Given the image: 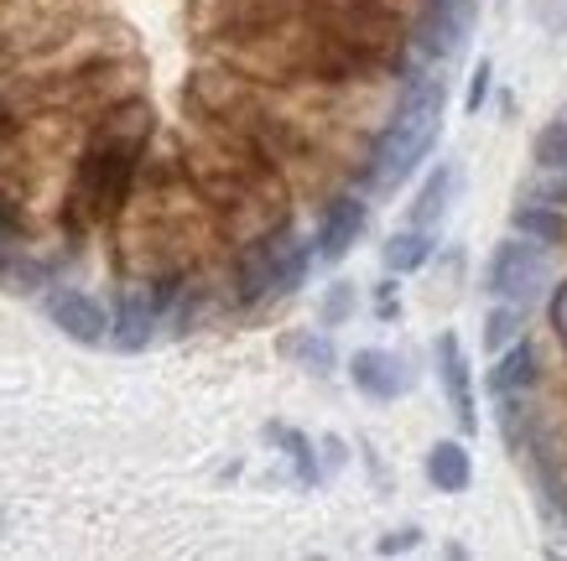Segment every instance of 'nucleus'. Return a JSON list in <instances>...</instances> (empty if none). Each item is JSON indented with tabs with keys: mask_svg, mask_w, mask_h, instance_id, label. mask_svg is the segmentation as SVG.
<instances>
[{
	"mask_svg": "<svg viewBox=\"0 0 567 561\" xmlns=\"http://www.w3.org/2000/svg\"><path fill=\"white\" fill-rule=\"evenodd\" d=\"M121 256L136 281H188L219 245V219L188 183L183 162H152L141 156L136 187L115 214Z\"/></svg>",
	"mask_w": 567,
	"mask_h": 561,
	"instance_id": "1",
	"label": "nucleus"
},
{
	"mask_svg": "<svg viewBox=\"0 0 567 561\" xmlns=\"http://www.w3.org/2000/svg\"><path fill=\"white\" fill-rule=\"evenodd\" d=\"M152 110L146 100L125 94V100L104 104L94 125H89V141L79 162L69 172V187H63V224L69 235H89L100 224H115L121 204L131 198L141 172V156L152 146Z\"/></svg>",
	"mask_w": 567,
	"mask_h": 561,
	"instance_id": "2",
	"label": "nucleus"
},
{
	"mask_svg": "<svg viewBox=\"0 0 567 561\" xmlns=\"http://www.w3.org/2000/svg\"><path fill=\"white\" fill-rule=\"evenodd\" d=\"M188 183L198 187V198L214 208L224 235H235L240 245L271 235L287 224V183L271 156L250 146L240 136L224 131H204V141L183 162Z\"/></svg>",
	"mask_w": 567,
	"mask_h": 561,
	"instance_id": "3",
	"label": "nucleus"
},
{
	"mask_svg": "<svg viewBox=\"0 0 567 561\" xmlns=\"http://www.w3.org/2000/svg\"><path fill=\"white\" fill-rule=\"evenodd\" d=\"M443 104H447V84L437 73H412L401 89L391 125L380 131L375 152H370V187L391 193L416 172V162H427V152L437 146L443 131Z\"/></svg>",
	"mask_w": 567,
	"mask_h": 561,
	"instance_id": "4",
	"label": "nucleus"
},
{
	"mask_svg": "<svg viewBox=\"0 0 567 561\" xmlns=\"http://www.w3.org/2000/svg\"><path fill=\"white\" fill-rule=\"evenodd\" d=\"M308 266H312V245L281 224L271 235H260L245 245L240 256V297L245 302H260V297H292L302 281H308Z\"/></svg>",
	"mask_w": 567,
	"mask_h": 561,
	"instance_id": "5",
	"label": "nucleus"
},
{
	"mask_svg": "<svg viewBox=\"0 0 567 561\" xmlns=\"http://www.w3.org/2000/svg\"><path fill=\"white\" fill-rule=\"evenodd\" d=\"M547 287H551V260L536 239L516 235V239H505V245H495V256L484 266V291H489L495 302L532 307Z\"/></svg>",
	"mask_w": 567,
	"mask_h": 561,
	"instance_id": "6",
	"label": "nucleus"
},
{
	"mask_svg": "<svg viewBox=\"0 0 567 561\" xmlns=\"http://www.w3.org/2000/svg\"><path fill=\"white\" fill-rule=\"evenodd\" d=\"M48 318L52 328H63L73 343H89V349H100L110 339V312L89 291H73V287L48 291Z\"/></svg>",
	"mask_w": 567,
	"mask_h": 561,
	"instance_id": "7",
	"label": "nucleus"
},
{
	"mask_svg": "<svg viewBox=\"0 0 567 561\" xmlns=\"http://www.w3.org/2000/svg\"><path fill=\"white\" fill-rule=\"evenodd\" d=\"M437 374H443L447 406H453L458 426L474 432V426H480V411H474V380H468V359H464L458 333H437Z\"/></svg>",
	"mask_w": 567,
	"mask_h": 561,
	"instance_id": "8",
	"label": "nucleus"
},
{
	"mask_svg": "<svg viewBox=\"0 0 567 561\" xmlns=\"http://www.w3.org/2000/svg\"><path fill=\"white\" fill-rule=\"evenodd\" d=\"M364 219H370V208H364V198H333V204L323 208V224H318V256L323 260H344L349 250H354V239L364 235Z\"/></svg>",
	"mask_w": 567,
	"mask_h": 561,
	"instance_id": "9",
	"label": "nucleus"
},
{
	"mask_svg": "<svg viewBox=\"0 0 567 561\" xmlns=\"http://www.w3.org/2000/svg\"><path fill=\"white\" fill-rule=\"evenodd\" d=\"M349 380L360 385L370 401H395V395H406V364L385 349H360V354L349 359Z\"/></svg>",
	"mask_w": 567,
	"mask_h": 561,
	"instance_id": "10",
	"label": "nucleus"
},
{
	"mask_svg": "<svg viewBox=\"0 0 567 561\" xmlns=\"http://www.w3.org/2000/svg\"><path fill=\"white\" fill-rule=\"evenodd\" d=\"M468 27H474V17L468 11H458V6H447V0H432L427 21L416 27V48L427 52V58H453V52H464L468 42Z\"/></svg>",
	"mask_w": 567,
	"mask_h": 561,
	"instance_id": "11",
	"label": "nucleus"
},
{
	"mask_svg": "<svg viewBox=\"0 0 567 561\" xmlns=\"http://www.w3.org/2000/svg\"><path fill=\"white\" fill-rule=\"evenodd\" d=\"M484 385H489V395H495V401H499V395H532V385H536V349L526 339L505 343Z\"/></svg>",
	"mask_w": 567,
	"mask_h": 561,
	"instance_id": "12",
	"label": "nucleus"
},
{
	"mask_svg": "<svg viewBox=\"0 0 567 561\" xmlns=\"http://www.w3.org/2000/svg\"><path fill=\"white\" fill-rule=\"evenodd\" d=\"M427 478L437 494H464L474 484V463L464 443H432L427 447Z\"/></svg>",
	"mask_w": 567,
	"mask_h": 561,
	"instance_id": "13",
	"label": "nucleus"
},
{
	"mask_svg": "<svg viewBox=\"0 0 567 561\" xmlns=\"http://www.w3.org/2000/svg\"><path fill=\"white\" fill-rule=\"evenodd\" d=\"M380 260H385V271L391 276H412V271H422L432 260V235L427 229H401V235H391L385 245H380Z\"/></svg>",
	"mask_w": 567,
	"mask_h": 561,
	"instance_id": "14",
	"label": "nucleus"
},
{
	"mask_svg": "<svg viewBox=\"0 0 567 561\" xmlns=\"http://www.w3.org/2000/svg\"><path fill=\"white\" fill-rule=\"evenodd\" d=\"M511 229L526 235V239H536V245H563L567 239V219L557 214V208H542V204L511 208Z\"/></svg>",
	"mask_w": 567,
	"mask_h": 561,
	"instance_id": "15",
	"label": "nucleus"
},
{
	"mask_svg": "<svg viewBox=\"0 0 567 561\" xmlns=\"http://www.w3.org/2000/svg\"><path fill=\"white\" fill-rule=\"evenodd\" d=\"M447 198H453V167H437L427 177V183H422V193H416V204H412V224L416 229H432V224L443 219L447 214Z\"/></svg>",
	"mask_w": 567,
	"mask_h": 561,
	"instance_id": "16",
	"label": "nucleus"
},
{
	"mask_svg": "<svg viewBox=\"0 0 567 561\" xmlns=\"http://www.w3.org/2000/svg\"><path fill=\"white\" fill-rule=\"evenodd\" d=\"M532 162L542 172H563L567 177V120L557 115L551 125H542L536 131V141H532Z\"/></svg>",
	"mask_w": 567,
	"mask_h": 561,
	"instance_id": "17",
	"label": "nucleus"
},
{
	"mask_svg": "<svg viewBox=\"0 0 567 561\" xmlns=\"http://www.w3.org/2000/svg\"><path fill=\"white\" fill-rule=\"evenodd\" d=\"M520 328H526V307L499 302L495 312L484 318V349H489V354H499L505 343H516V339H520Z\"/></svg>",
	"mask_w": 567,
	"mask_h": 561,
	"instance_id": "18",
	"label": "nucleus"
},
{
	"mask_svg": "<svg viewBox=\"0 0 567 561\" xmlns=\"http://www.w3.org/2000/svg\"><path fill=\"white\" fill-rule=\"evenodd\" d=\"M266 437L287 447V458L297 463V478H302V484H318V463H312V443L302 437V432H292V426H266Z\"/></svg>",
	"mask_w": 567,
	"mask_h": 561,
	"instance_id": "19",
	"label": "nucleus"
},
{
	"mask_svg": "<svg viewBox=\"0 0 567 561\" xmlns=\"http://www.w3.org/2000/svg\"><path fill=\"white\" fill-rule=\"evenodd\" d=\"M281 354L302 359L308 370H333V343L323 333H292V339H281Z\"/></svg>",
	"mask_w": 567,
	"mask_h": 561,
	"instance_id": "20",
	"label": "nucleus"
},
{
	"mask_svg": "<svg viewBox=\"0 0 567 561\" xmlns=\"http://www.w3.org/2000/svg\"><path fill=\"white\" fill-rule=\"evenodd\" d=\"M21 239H27V208L11 193H0V250H17Z\"/></svg>",
	"mask_w": 567,
	"mask_h": 561,
	"instance_id": "21",
	"label": "nucleus"
},
{
	"mask_svg": "<svg viewBox=\"0 0 567 561\" xmlns=\"http://www.w3.org/2000/svg\"><path fill=\"white\" fill-rule=\"evenodd\" d=\"M354 312V281H333L323 297V328H339Z\"/></svg>",
	"mask_w": 567,
	"mask_h": 561,
	"instance_id": "22",
	"label": "nucleus"
},
{
	"mask_svg": "<svg viewBox=\"0 0 567 561\" xmlns=\"http://www.w3.org/2000/svg\"><path fill=\"white\" fill-rule=\"evenodd\" d=\"M489 79H495V63L480 58V69L468 73V94H464V115H480V104L489 100Z\"/></svg>",
	"mask_w": 567,
	"mask_h": 561,
	"instance_id": "23",
	"label": "nucleus"
},
{
	"mask_svg": "<svg viewBox=\"0 0 567 561\" xmlns=\"http://www.w3.org/2000/svg\"><path fill=\"white\" fill-rule=\"evenodd\" d=\"M416 541H422V530L406 526V530H391V536H385V541H380L375 551H380V557H395V551H412Z\"/></svg>",
	"mask_w": 567,
	"mask_h": 561,
	"instance_id": "24",
	"label": "nucleus"
},
{
	"mask_svg": "<svg viewBox=\"0 0 567 561\" xmlns=\"http://www.w3.org/2000/svg\"><path fill=\"white\" fill-rule=\"evenodd\" d=\"M447 6H458V11H468V17H480V0H447Z\"/></svg>",
	"mask_w": 567,
	"mask_h": 561,
	"instance_id": "25",
	"label": "nucleus"
},
{
	"mask_svg": "<svg viewBox=\"0 0 567 561\" xmlns=\"http://www.w3.org/2000/svg\"><path fill=\"white\" fill-rule=\"evenodd\" d=\"M563 120H567V110H563Z\"/></svg>",
	"mask_w": 567,
	"mask_h": 561,
	"instance_id": "26",
	"label": "nucleus"
}]
</instances>
